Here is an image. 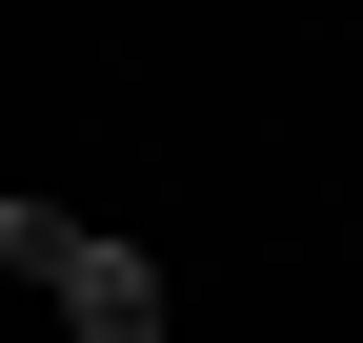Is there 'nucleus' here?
I'll list each match as a JSON object with an SVG mask.
<instances>
[{
  "mask_svg": "<svg viewBox=\"0 0 363 343\" xmlns=\"http://www.w3.org/2000/svg\"><path fill=\"white\" fill-rule=\"evenodd\" d=\"M40 303H61L81 343H162V323H182V283L142 263V242H101V223H61V263H40Z\"/></svg>",
  "mask_w": 363,
  "mask_h": 343,
  "instance_id": "nucleus-1",
  "label": "nucleus"
}]
</instances>
